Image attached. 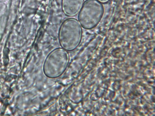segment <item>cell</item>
I'll list each match as a JSON object with an SVG mask.
<instances>
[{"instance_id":"cell-4","label":"cell","mask_w":155,"mask_h":116,"mask_svg":"<svg viewBox=\"0 0 155 116\" xmlns=\"http://www.w3.org/2000/svg\"><path fill=\"white\" fill-rule=\"evenodd\" d=\"M84 0H62L61 8L64 14L72 17L78 14L84 3Z\"/></svg>"},{"instance_id":"cell-3","label":"cell","mask_w":155,"mask_h":116,"mask_svg":"<svg viewBox=\"0 0 155 116\" xmlns=\"http://www.w3.org/2000/svg\"><path fill=\"white\" fill-rule=\"evenodd\" d=\"M104 12L102 3L97 0H87L78 13V20L82 28L91 30L98 24Z\"/></svg>"},{"instance_id":"cell-1","label":"cell","mask_w":155,"mask_h":116,"mask_svg":"<svg viewBox=\"0 0 155 116\" xmlns=\"http://www.w3.org/2000/svg\"><path fill=\"white\" fill-rule=\"evenodd\" d=\"M82 28L78 20L75 18L64 20L61 25L58 35L61 47L68 52L75 50L82 41Z\"/></svg>"},{"instance_id":"cell-5","label":"cell","mask_w":155,"mask_h":116,"mask_svg":"<svg viewBox=\"0 0 155 116\" xmlns=\"http://www.w3.org/2000/svg\"><path fill=\"white\" fill-rule=\"evenodd\" d=\"M101 3H106L109 1H110V0H97Z\"/></svg>"},{"instance_id":"cell-2","label":"cell","mask_w":155,"mask_h":116,"mask_svg":"<svg viewBox=\"0 0 155 116\" xmlns=\"http://www.w3.org/2000/svg\"><path fill=\"white\" fill-rule=\"evenodd\" d=\"M68 52L61 48L51 51L46 57L43 65L45 75L50 79H56L65 72L69 64Z\"/></svg>"}]
</instances>
